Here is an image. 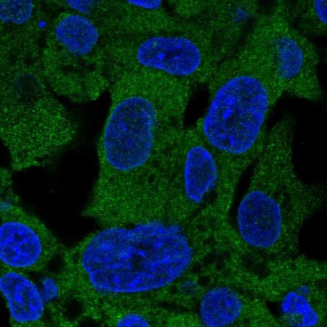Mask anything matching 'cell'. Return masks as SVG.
Wrapping results in <instances>:
<instances>
[{
  "mask_svg": "<svg viewBox=\"0 0 327 327\" xmlns=\"http://www.w3.org/2000/svg\"><path fill=\"white\" fill-rule=\"evenodd\" d=\"M98 139V180L133 188L150 180L184 129L191 91L179 79L145 68L119 71Z\"/></svg>",
  "mask_w": 327,
  "mask_h": 327,
  "instance_id": "obj_1",
  "label": "cell"
},
{
  "mask_svg": "<svg viewBox=\"0 0 327 327\" xmlns=\"http://www.w3.org/2000/svg\"><path fill=\"white\" fill-rule=\"evenodd\" d=\"M193 249L182 227L158 219L104 227L80 242L75 260L86 290L103 303L166 287L187 270Z\"/></svg>",
  "mask_w": 327,
  "mask_h": 327,
  "instance_id": "obj_2",
  "label": "cell"
},
{
  "mask_svg": "<svg viewBox=\"0 0 327 327\" xmlns=\"http://www.w3.org/2000/svg\"><path fill=\"white\" fill-rule=\"evenodd\" d=\"M207 84L209 104L195 127L216 159L220 179L235 184L260 154L268 118L284 92L271 63L248 44L222 61Z\"/></svg>",
  "mask_w": 327,
  "mask_h": 327,
  "instance_id": "obj_3",
  "label": "cell"
},
{
  "mask_svg": "<svg viewBox=\"0 0 327 327\" xmlns=\"http://www.w3.org/2000/svg\"><path fill=\"white\" fill-rule=\"evenodd\" d=\"M293 134L289 118L268 132L236 212L237 237L262 264L298 255L301 228L324 198L322 189L305 183L296 173Z\"/></svg>",
  "mask_w": 327,
  "mask_h": 327,
  "instance_id": "obj_4",
  "label": "cell"
},
{
  "mask_svg": "<svg viewBox=\"0 0 327 327\" xmlns=\"http://www.w3.org/2000/svg\"><path fill=\"white\" fill-rule=\"evenodd\" d=\"M3 80L0 135L15 171L43 167L72 142L79 126L37 77Z\"/></svg>",
  "mask_w": 327,
  "mask_h": 327,
  "instance_id": "obj_5",
  "label": "cell"
},
{
  "mask_svg": "<svg viewBox=\"0 0 327 327\" xmlns=\"http://www.w3.org/2000/svg\"><path fill=\"white\" fill-rule=\"evenodd\" d=\"M252 276L255 297L276 309L280 326L326 325V264L304 255L263 265Z\"/></svg>",
  "mask_w": 327,
  "mask_h": 327,
  "instance_id": "obj_6",
  "label": "cell"
},
{
  "mask_svg": "<svg viewBox=\"0 0 327 327\" xmlns=\"http://www.w3.org/2000/svg\"><path fill=\"white\" fill-rule=\"evenodd\" d=\"M186 30L115 39V66L142 67L189 83H207L221 63L209 35L192 24Z\"/></svg>",
  "mask_w": 327,
  "mask_h": 327,
  "instance_id": "obj_7",
  "label": "cell"
},
{
  "mask_svg": "<svg viewBox=\"0 0 327 327\" xmlns=\"http://www.w3.org/2000/svg\"><path fill=\"white\" fill-rule=\"evenodd\" d=\"M255 22L284 92L309 101L319 100L322 91L317 73L318 51L290 22L286 1L263 8Z\"/></svg>",
  "mask_w": 327,
  "mask_h": 327,
  "instance_id": "obj_8",
  "label": "cell"
},
{
  "mask_svg": "<svg viewBox=\"0 0 327 327\" xmlns=\"http://www.w3.org/2000/svg\"><path fill=\"white\" fill-rule=\"evenodd\" d=\"M13 184L1 185V266L24 272H41L65 247L37 217L19 204Z\"/></svg>",
  "mask_w": 327,
  "mask_h": 327,
  "instance_id": "obj_9",
  "label": "cell"
},
{
  "mask_svg": "<svg viewBox=\"0 0 327 327\" xmlns=\"http://www.w3.org/2000/svg\"><path fill=\"white\" fill-rule=\"evenodd\" d=\"M0 289L6 302L10 322L14 327H42L49 325L48 307L43 295L24 272L1 266Z\"/></svg>",
  "mask_w": 327,
  "mask_h": 327,
  "instance_id": "obj_10",
  "label": "cell"
},
{
  "mask_svg": "<svg viewBox=\"0 0 327 327\" xmlns=\"http://www.w3.org/2000/svg\"><path fill=\"white\" fill-rule=\"evenodd\" d=\"M55 35L67 51L86 56L97 46L100 34L96 25L85 16L71 14L64 16L55 28Z\"/></svg>",
  "mask_w": 327,
  "mask_h": 327,
  "instance_id": "obj_11",
  "label": "cell"
},
{
  "mask_svg": "<svg viewBox=\"0 0 327 327\" xmlns=\"http://www.w3.org/2000/svg\"><path fill=\"white\" fill-rule=\"evenodd\" d=\"M326 0L286 1L288 18L293 26L307 38L324 36L327 30Z\"/></svg>",
  "mask_w": 327,
  "mask_h": 327,
  "instance_id": "obj_12",
  "label": "cell"
},
{
  "mask_svg": "<svg viewBox=\"0 0 327 327\" xmlns=\"http://www.w3.org/2000/svg\"><path fill=\"white\" fill-rule=\"evenodd\" d=\"M32 11L31 1H3L1 3V17L5 21L22 23L30 18Z\"/></svg>",
  "mask_w": 327,
  "mask_h": 327,
  "instance_id": "obj_13",
  "label": "cell"
}]
</instances>
